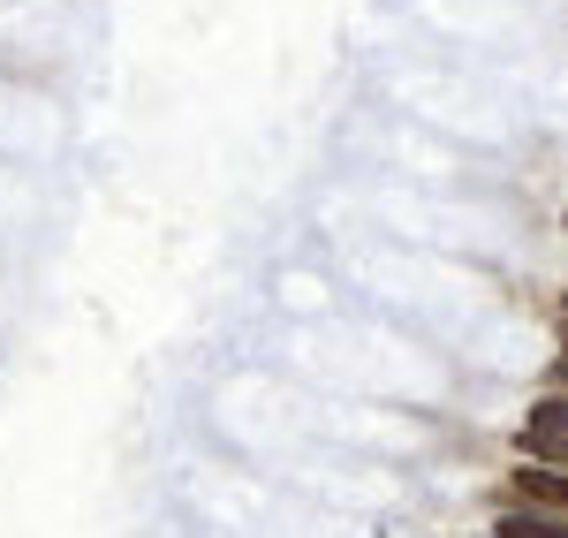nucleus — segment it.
Instances as JSON below:
<instances>
[{"instance_id": "obj_1", "label": "nucleus", "mask_w": 568, "mask_h": 538, "mask_svg": "<svg viewBox=\"0 0 568 538\" xmlns=\"http://www.w3.org/2000/svg\"><path fill=\"white\" fill-rule=\"evenodd\" d=\"M508 500H524V508H546V516H568V470H554V463H516L508 470Z\"/></svg>"}, {"instance_id": "obj_4", "label": "nucleus", "mask_w": 568, "mask_h": 538, "mask_svg": "<svg viewBox=\"0 0 568 538\" xmlns=\"http://www.w3.org/2000/svg\"><path fill=\"white\" fill-rule=\"evenodd\" d=\"M524 425H538V433H568V395H538Z\"/></svg>"}, {"instance_id": "obj_6", "label": "nucleus", "mask_w": 568, "mask_h": 538, "mask_svg": "<svg viewBox=\"0 0 568 538\" xmlns=\"http://www.w3.org/2000/svg\"><path fill=\"white\" fill-rule=\"evenodd\" d=\"M561 349H568V296H561Z\"/></svg>"}, {"instance_id": "obj_3", "label": "nucleus", "mask_w": 568, "mask_h": 538, "mask_svg": "<svg viewBox=\"0 0 568 538\" xmlns=\"http://www.w3.org/2000/svg\"><path fill=\"white\" fill-rule=\"evenodd\" d=\"M516 448H524L530 463H554V470H568V433H538V425H524V433H516Z\"/></svg>"}, {"instance_id": "obj_5", "label": "nucleus", "mask_w": 568, "mask_h": 538, "mask_svg": "<svg viewBox=\"0 0 568 538\" xmlns=\"http://www.w3.org/2000/svg\"><path fill=\"white\" fill-rule=\"evenodd\" d=\"M554 387H568V349H561V364H554Z\"/></svg>"}, {"instance_id": "obj_2", "label": "nucleus", "mask_w": 568, "mask_h": 538, "mask_svg": "<svg viewBox=\"0 0 568 538\" xmlns=\"http://www.w3.org/2000/svg\"><path fill=\"white\" fill-rule=\"evenodd\" d=\"M493 538H568V516H546V508L508 500V516H493Z\"/></svg>"}]
</instances>
